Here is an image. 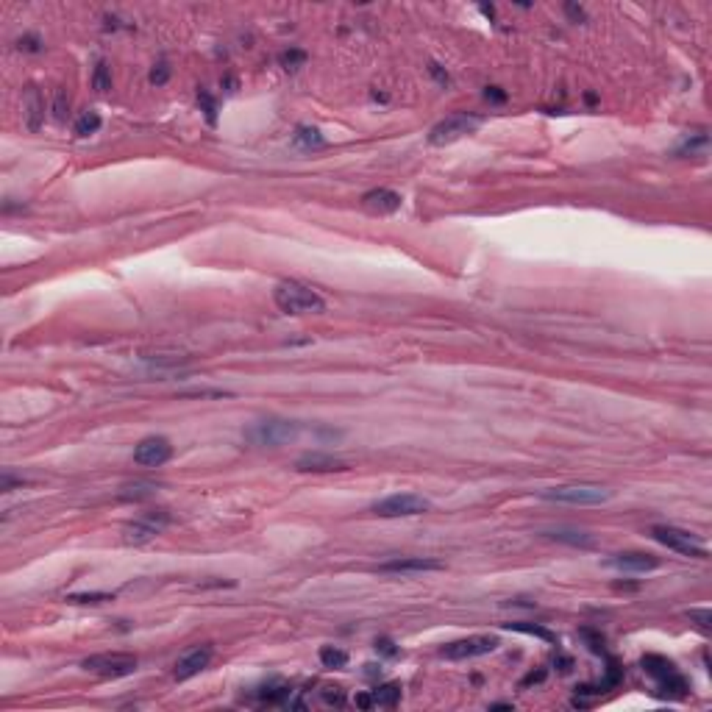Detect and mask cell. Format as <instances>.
<instances>
[{"instance_id": "39", "label": "cell", "mask_w": 712, "mask_h": 712, "mask_svg": "<svg viewBox=\"0 0 712 712\" xmlns=\"http://www.w3.org/2000/svg\"><path fill=\"white\" fill-rule=\"evenodd\" d=\"M376 648H379L382 654H387V657H395V654H398V648H395L390 640H379V643H376Z\"/></svg>"}, {"instance_id": "15", "label": "cell", "mask_w": 712, "mask_h": 712, "mask_svg": "<svg viewBox=\"0 0 712 712\" xmlns=\"http://www.w3.org/2000/svg\"><path fill=\"white\" fill-rule=\"evenodd\" d=\"M362 206L371 215H393L401 209V195L393 190H371L362 195Z\"/></svg>"}, {"instance_id": "24", "label": "cell", "mask_w": 712, "mask_h": 712, "mask_svg": "<svg viewBox=\"0 0 712 712\" xmlns=\"http://www.w3.org/2000/svg\"><path fill=\"white\" fill-rule=\"evenodd\" d=\"M320 662H323V668H345L348 665V651H342V648H334V646H323L320 648Z\"/></svg>"}, {"instance_id": "32", "label": "cell", "mask_w": 712, "mask_h": 712, "mask_svg": "<svg viewBox=\"0 0 712 712\" xmlns=\"http://www.w3.org/2000/svg\"><path fill=\"white\" fill-rule=\"evenodd\" d=\"M582 637L590 643V648H593L596 654H604V637H601L598 632H593V629H582Z\"/></svg>"}, {"instance_id": "14", "label": "cell", "mask_w": 712, "mask_h": 712, "mask_svg": "<svg viewBox=\"0 0 712 712\" xmlns=\"http://www.w3.org/2000/svg\"><path fill=\"white\" fill-rule=\"evenodd\" d=\"M609 568L621 571V573H648L659 568V560L654 554H643V551H629V554H618L607 562Z\"/></svg>"}, {"instance_id": "27", "label": "cell", "mask_w": 712, "mask_h": 712, "mask_svg": "<svg viewBox=\"0 0 712 712\" xmlns=\"http://www.w3.org/2000/svg\"><path fill=\"white\" fill-rule=\"evenodd\" d=\"M92 87H95L98 92H109V89H112V73H109V67H106L103 62L95 67V75H92Z\"/></svg>"}, {"instance_id": "29", "label": "cell", "mask_w": 712, "mask_h": 712, "mask_svg": "<svg viewBox=\"0 0 712 712\" xmlns=\"http://www.w3.org/2000/svg\"><path fill=\"white\" fill-rule=\"evenodd\" d=\"M320 698H323L328 706H342V704H345V693H342V687H337V684H334V687H331V684L323 687V690H320Z\"/></svg>"}, {"instance_id": "10", "label": "cell", "mask_w": 712, "mask_h": 712, "mask_svg": "<svg viewBox=\"0 0 712 712\" xmlns=\"http://www.w3.org/2000/svg\"><path fill=\"white\" fill-rule=\"evenodd\" d=\"M172 456V445L167 437H145L134 448V462L142 468H159Z\"/></svg>"}, {"instance_id": "37", "label": "cell", "mask_w": 712, "mask_h": 712, "mask_svg": "<svg viewBox=\"0 0 712 712\" xmlns=\"http://www.w3.org/2000/svg\"><path fill=\"white\" fill-rule=\"evenodd\" d=\"M484 98H487V100H492V103H504V100H506V92H501L498 87H487Z\"/></svg>"}, {"instance_id": "19", "label": "cell", "mask_w": 712, "mask_h": 712, "mask_svg": "<svg viewBox=\"0 0 712 712\" xmlns=\"http://www.w3.org/2000/svg\"><path fill=\"white\" fill-rule=\"evenodd\" d=\"M659 684V693L662 695H668V698H684L687 695V690H690V682L676 670V673H670V676H665L662 682H657Z\"/></svg>"}, {"instance_id": "21", "label": "cell", "mask_w": 712, "mask_h": 712, "mask_svg": "<svg viewBox=\"0 0 712 712\" xmlns=\"http://www.w3.org/2000/svg\"><path fill=\"white\" fill-rule=\"evenodd\" d=\"M401 701V684H379L371 690V704L373 706H395Z\"/></svg>"}, {"instance_id": "30", "label": "cell", "mask_w": 712, "mask_h": 712, "mask_svg": "<svg viewBox=\"0 0 712 712\" xmlns=\"http://www.w3.org/2000/svg\"><path fill=\"white\" fill-rule=\"evenodd\" d=\"M112 596L109 593H78V596H70L67 601L70 604H100V601H109Z\"/></svg>"}, {"instance_id": "36", "label": "cell", "mask_w": 712, "mask_h": 712, "mask_svg": "<svg viewBox=\"0 0 712 712\" xmlns=\"http://www.w3.org/2000/svg\"><path fill=\"white\" fill-rule=\"evenodd\" d=\"M198 100L204 103V109H206V117H209V123H215V100L206 95V92H201L198 95Z\"/></svg>"}, {"instance_id": "13", "label": "cell", "mask_w": 712, "mask_h": 712, "mask_svg": "<svg viewBox=\"0 0 712 712\" xmlns=\"http://www.w3.org/2000/svg\"><path fill=\"white\" fill-rule=\"evenodd\" d=\"M295 470L298 473H339L348 470V465L331 454H320V451H309L303 456L295 459Z\"/></svg>"}, {"instance_id": "18", "label": "cell", "mask_w": 712, "mask_h": 712, "mask_svg": "<svg viewBox=\"0 0 712 712\" xmlns=\"http://www.w3.org/2000/svg\"><path fill=\"white\" fill-rule=\"evenodd\" d=\"M26 109H28V128L37 131V128L42 125V117H45V103H42L37 87H28V92H26Z\"/></svg>"}, {"instance_id": "26", "label": "cell", "mask_w": 712, "mask_h": 712, "mask_svg": "<svg viewBox=\"0 0 712 712\" xmlns=\"http://www.w3.org/2000/svg\"><path fill=\"white\" fill-rule=\"evenodd\" d=\"M278 64H281L287 73H295V70H301V67L306 64V53L298 51V48H290V51H284V53L278 56Z\"/></svg>"}, {"instance_id": "5", "label": "cell", "mask_w": 712, "mask_h": 712, "mask_svg": "<svg viewBox=\"0 0 712 712\" xmlns=\"http://www.w3.org/2000/svg\"><path fill=\"white\" fill-rule=\"evenodd\" d=\"M431 509V501L415 492H395L373 504V515L379 517H415Z\"/></svg>"}, {"instance_id": "3", "label": "cell", "mask_w": 712, "mask_h": 712, "mask_svg": "<svg viewBox=\"0 0 712 712\" xmlns=\"http://www.w3.org/2000/svg\"><path fill=\"white\" fill-rule=\"evenodd\" d=\"M651 537H654L657 543H662L665 549L682 554V557H695V560H706V557H709L706 546L695 537V534H690V531H684V528H676V526H654V528H651Z\"/></svg>"}, {"instance_id": "41", "label": "cell", "mask_w": 712, "mask_h": 712, "mask_svg": "<svg viewBox=\"0 0 712 712\" xmlns=\"http://www.w3.org/2000/svg\"><path fill=\"white\" fill-rule=\"evenodd\" d=\"M543 679H546V673H543V670H540V673H528V676L523 679V687H526V684H534V682H543Z\"/></svg>"}, {"instance_id": "42", "label": "cell", "mask_w": 712, "mask_h": 712, "mask_svg": "<svg viewBox=\"0 0 712 712\" xmlns=\"http://www.w3.org/2000/svg\"><path fill=\"white\" fill-rule=\"evenodd\" d=\"M490 709H512V704H492Z\"/></svg>"}, {"instance_id": "16", "label": "cell", "mask_w": 712, "mask_h": 712, "mask_svg": "<svg viewBox=\"0 0 712 712\" xmlns=\"http://www.w3.org/2000/svg\"><path fill=\"white\" fill-rule=\"evenodd\" d=\"M546 537H551L557 543H565V546H573V549H593L596 546L593 534L579 531V528H551V531H546Z\"/></svg>"}, {"instance_id": "38", "label": "cell", "mask_w": 712, "mask_h": 712, "mask_svg": "<svg viewBox=\"0 0 712 712\" xmlns=\"http://www.w3.org/2000/svg\"><path fill=\"white\" fill-rule=\"evenodd\" d=\"M565 12H568V15H571L576 23H579V20H587V15H585V9H582V6H573V3H568V6H565Z\"/></svg>"}, {"instance_id": "25", "label": "cell", "mask_w": 712, "mask_h": 712, "mask_svg": "<svg viewBox=\"0 0 712 712\" xmlns=\"http://www.w3.org/2000/svg\"><path fill=\"white\" fill-rule=\"evenodd\" d=\"M100 128V114L98 112H84L78 120H75V136H89V134H95Z\"/></svg>"}, {"instance_id": "35", "label": "cell", "mask_w": 712, "mask_h": 712, "mask_svg": "<svg viewBox=\"0 0 712 712\" xmlns=\"http://www.w3.org/2000/svg\"><path fill=\"white\" fill-rule=\"evenodd\" d=\"M695 148H706V136H704V134H701V136H695L693 142L687 139V142H684V145H682V148H679L676 153H693Z\"/></svg>"}, {"instance_id": "40", "label": "cell", "mask_w": 712, "mask_h": 712, "mask_svg": "<svg viewBox=\"0 0 712 712\" xmlns=\"http://www.w3.org/2000/svg\"><path fill=\"white\" fill-rule=\"evenodd\" d=\"M429 70H431V75H434V78H437V81H440V84H451V78H448V73H443V70H440V64H431V67H429Z\"/></svg>"}, {"instance_id": "7", "label": "cell", "mask_w": 712, "mask_h": 712, "mask_svg": "<svg viewBox=\"0 0 712 712\" xmlns=\"http://www.w3.org/2000/svg\"><path fill=\"white\" fill-rule=\"evenodd\" d=\"M479 125H481V117L459 112V114H451V117L440 120V123L429 131V142L437 145V148H443V145H451V142H456V139L473 134Z\"/></svg>"}, {"instance_id": "23", "label": "cell", "mask_w": 712, "mask_h": 712, "mask_svg": "<svg viewBox=\"0 0 712 712\" xmlns=\"http://www.w3.org/2000/svg\"><path fill=\"white\" fill-rule=\"evenodd\" d=\"M504 629H509V632H523V634H531V637H540V640H546V643H557V646H560V637H557L554 632L537 626V623H504Z\"/></svg>"}, {"instance_id": "28", "label": "cell", "mask_w": 712, "mask_h": 712, "mask_svg": "<svg viewBox=\"0 0 712 712\" xmlns=\"http://www.w3.org/2000/svg\"><path fill=\"white\" fill-rule=\"evenodd\" d=\"M67 112H70V98H67L64 89H56V95H53V117H56V120H64Z\"/></svg>"}, {"instance_id": "1", "label": "cell", "mask_w": 712, "mask_h": 712, "mask_svg": "<svg viewBox=\"0 0 712 712\" xmlns=\"http://www.w3.org/2000/svg\"><path fill=\"white\" fill-rule=\"evenodd\" d=\"M273 301L284 314H323L326 301L320 292L301 281H281L273 290Z\"/></svg>"}, {"instance_id": "34", "label": "cell", "mask_w": 712, "mask_h": 712, "mask_svg": "<svg viewBox=\"0 0 712 712\" xmlns=\"http://www.w3.org/2000/svg\"><path fill=\"white\" fill-rule=\"evenodd\" d=\"M20 51H28V53H39V51H42V42H39V37H34V34L23 37V39H20Z\"/></svg>"}, {"instance_id": "17", "label": "cell", "mask_w": 712, "mask_h": 712, "mask_svg": "<svg viewBox=\"0 0 712 712\" xmlns=\"http://www.w3.org/2000/svg\"><path fill=\"white\" fill-rule=\"evenodd\" d=\"M643 670H646L648 676H654L657 682H662L665 676L676 673V665H673L668 657H659V654H646V657H643Z\"/></svg>"}, {"instance_id": "4", "label": "cell", "mask_w": 712, "mask_h": 712, "mask_svg": "<svg viewBox=\"0 0 712 712\" xmlns=\"http://www.w3.org/2000/svg\"><path fill=\"white\" fill-rule=\"evenodd\" d=\"M546 501H560V504H576V506H596L612 498V492L607 487L598 484H562V487H551L543 492Z\"/></svg>"}, {"instance_id": "20", "label": "cell", "mask_w": 712, "mask_h": 712, "mask_svg": "<svg viewBox=\"0 0 712 712\" xmlns=\"http://www.w3.org/2000/svg\"><path fill=\"white\" fill-rule=\"evenodd\" d=\"M292 142L303 150H312V148H323L326 145V136L314 128V125H301L295 134H292Z\"/></svg>"}, {"instance_id": "11", "label": "cell", "mask_w": 712, "mask_h": 712, "mask_svg": "<svg viewBox=\"0 0 712 712\" xmlns=\"http://www.w3.org/2000/svg\"><path fill=\"white\" fill-rule=\"evenodd\" d=\"M212 657H215V648H212V646H195V648H190V651H187L181 659L175 662V670H172V676H175L178 682H187V679L198 676L204 668H209Z\"/></svg>"}, {"instance_id": "22", "label": "cell", "mask_w": 712, "mask_h": 712, "mask_svg": "<svg viewBox=\"0 0 712 712\" xmlns=\"http://www.w3.org/2000/svg\"><path fill=\"white\" fill-rule=\"evenodd\" d=\"M156 484L153 481H134V484H125L120 490V498L123 501H145V498H153L156 495Z\"/></svg>"}, {"instance_id": "9", "label": "cell", "mask_w": 712, "mask_h": 712, "mask_svg": "<svg viewBox=\"0 0 712 712\" xmlns=\"http://www.w3.org/2000/svg\"><path fill=\"white\" fill-rule=\"evenodd\" d=\"M167 523H170V515H167L164 509H159V512H148L145 517H139V520H134V523H128V526H125V531H123V534H125V543L142 546V543L153 540Z\"/></svg>"}, {"instance_id": "33", "label": "cell", "mask_w": 712, "mask_h": 712, "mask_svg": "<svg viewBox=\"0 0 712 712\" xmlns=\"http://www.w3.org/2000/svg\"><path fill=\"white\" fill-rule=\"evenodd\" d=\"M687 618H690V621H698V626H701L704 632H706L709 623H712V612H709V609H690Z\"/></svg>"}, {"instance_id": "8", "label": "cell", "mask_w": 712, "mask_h": 712, "mask_svg": "<svg viewBox=\"0 0 712 712\" xmlns=\"http://www.w3.org/2000/svg\"><path fill=\"white\" fill-rule=\"evenodd\" d=\"M498 648V640L490 637V634H473V637H465V640H454L443 648V657L445 659H454V662H462V659H476V657H484V654H492Z\"/></svg>"}, {"instance_id": "12", "label": "cell", "mask_w": 712, "mask_h": 712, "mask_svg": "<svg viewBox=\"0 0 712 712\" xmlns=\"http://www.w3.org/2000/svg\"><path fill=\"white\" fill-rule=\"evenodd\" d=\"M445 565L440 560H426V557H404V560H390L382 562V573H398V576H415V573H429V571H443Z\"/></svg>"}, {"instance_id": "2", "label": "cell", "mask_w": 712, "mask_h": 712, "mask_svg": "<svg viewBox=\"0 0 712 712\" xmlns=\"http://www.w3.org/2000/svg\"><path fill=\"white\" fill-rule=\"evenodd\" d=\"M301 434V426L295 420H284V418H265V420H256L245 437L253 443V445H262V448H278V445H287V443H295Z\"/></svg>"}, {"instance_id": "31", "label": "cell", "mask_w": 712, "mask_h": 712, "mask_svg": "<svg viewBox=\"0 0 712 712\" xmlns=\"http://www.w3.org/2000/svg\"><path fill=\"white\" fill-rule=\"evenodd\" d=\"M150 84H156V87H161V84H167V78H170V67L164 64V62H159L153 70H150Z\"/></svg>"}, {"instance_id": "6", "label": "cell", "mask_w": 712, "mask_h": 712, "mask_svg": "<svg viewBox=\"0 0 712 712\" xmlns=\"http://www.w3.org/2000/svg\"><path fill=\"white\" fill-rule=\"evenodd\" d=\"M81 668L87 673H95L100 679H123V676H131L136 670V657L134 654H95V657H87L81 662Z\"/></svg>"}]
</instances>
